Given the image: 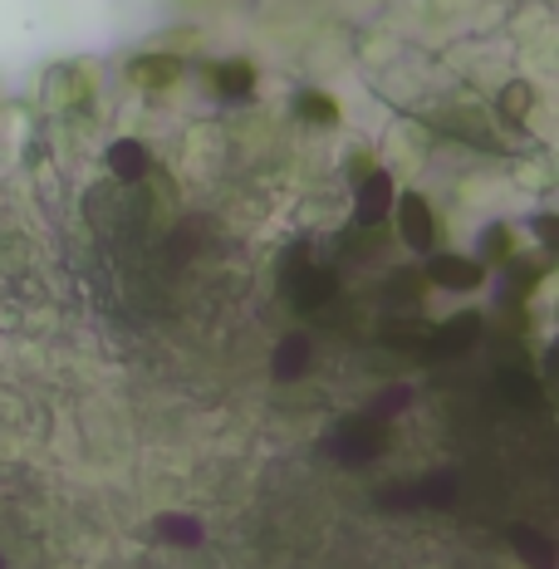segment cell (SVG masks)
<instances>
[{"mask_svg": "<svg viewBox=\"0 0 559 569\" xmlns=\"http://www.w3.org/2000/svg\"><path fill=\"white\" fill-rule=\"evenodd\" d=\"M93 89H99V64H84V59L54 64L50 74H44V103H50L54 113L84 109V103L93 99Z\"/></svg>", "mask_w": 559, "mask_h": 569, "instance_id": "6da1fadb", "label": "cell"}, {"mask_svg": "<svg viewBox=\"0 0 559 569\" xmlns=\"http://www.w3.org/2000/svg\"><path fill=\"white\" fill-rule=\"evenodd\" d=\"M392 207H398V231H402V241H408L412 251L432 256V251H437V217H432V207H427L418 192H408L402 201H392Z\"/></svg>", "mask_w": 559, "mask_h": 569, "instance_id": "7a4b0ae2", "label": "cell"}, {"mask_svg": "<svg viewBox=\"0 0 559 569\" xmlns=\"http://www.w3.org/2000/svg\"><path fill=\"white\" fill-rule=\"evenodd\" d=\"M422 280L442 284V290H481V284H486V266H481V260H471V256H451V251H442V256L427 260Z\"/></svg>", "mask_w": 559, "mask_h": 569, "instance_id": "3957f363", "label": "cell"}, {"mask_svg": "<svg viewBox=\"0 0 559 569\" xmlns=\"http://www.w3.org/2000/svg\"><path fill=\"white\" fill-rule=\"evenodd\" d=\"M128 79H133L138 89H148V93H162V89H172L177 79H182V59H177V54H158V50H142L133 64H128Z\"/></svg>", "mask_w": 559, "mask_h": 569, "instance_id": "277c9868", "label": "cell"}, {"mask_svg": "<svg viewBox=\"0 0 559 569\" xmlns=\"http://www.w3.org/2000/svg\"><path fill=\"white\" fill-rule=\"evenodd\" d=\"M442 128H447V133H457L461 142H476V148H496L491 118H486L481 109H471V103H461V109H447L442 113Z\"/></svg>", "mask_w": 559, "mask_h": 569, "instance_id": "5b68a950", "label": "cell"}, {"mask_svg": "<svg viewBox=\"0 0 559 569\" xmlns=\"http://www.w3.org/2000/svg\"><path fill=\"white\" fill-rule=\"evenodd\" d=\"M211 89H217L221 99H251L256 64H246V59H221V64H211Z\"/></svg>", "mask_w": 559, "mask_h": 569, "instance_id": "8992f818", "label": "cell"}, {"mask_svg": "<svg viewBox=\"0 0 559 569\" xmlns=\"http://www.w3.org/2000/svg\"><path fill=\"white\" fill-rule=\"evenodd\" d=\"M388 207H392L388 172H368L359 182V221H363V227H378V221L388 217Z\"/></svg>", "mask_w": 559, "mask_h": 569, "instance_id": "52a82bcc", "label": "cell"}, {"mask_svg": "<svg viewBox=\"0 0 559 569\" xmlns=\"http://www.w3.org/2000/svg\"><path fill=\"white\" fill-rule=\"evenodd\" d=\"M109 168H113V177H123V182H142L148 177V168H152V158H148V148L142 142H113L109 148Z\"/></svg>", "mask_w": 559, "mask_h": 569, "instance_id": "ba28073f", "label": "cell"}, {"mask_svg": "<svg viewBox=\"0 0 559 569\" xmlns=\"http://www.w3.org/2000/svg\"><path fill=\"white\" fill-rule=\"evenodd\" d=\"M471 339H481V319H476V315H457L442 335L432 339V353H461Z\"/></svg>", "mask_w": 559, "mask_h": 569, "instance_id": "9c48e42d", "label": "cell"}, {"mask_svg": "<svg viewBox=\"0 0 559 569\" xmlns=\"http://www.w3.org/2000/svg\"><path fill=\"white\" fill-rule=\"evenodd\" d=\"M295 113H300L305 123H315V128H335L339 123V103L329 99V93H319V89H305L300 99H295Z\"/></svg>", "mask_w": 559, "mask_h": 569, "instance_id": "30bf717a", "label": "cell"}, {"mask_svg": "<svg viewBox=\"0 0 559 569\" xmlns=\"http://www.w3.org/2000/svg\"><path fill=\"white\" fill-rule=\"evenodd\" d=\"M530 103H535V89L530 84H506V93H501V118H506V123H526Z\"/></svg>", "mask_w": 559, "mask_h": 569, "instance_id": "8fae6325", "label": "cell"}, {"mask_svg": "<svg viewBox=\"0 0 559 569\" xmlns=\"http://www.w3.org/2000/svg\"><path fill=\"white\" fill-rule=\"evenodd\" d=\"M300 284H305V290H295V305H300V310H315V305L335 290V276H329V270H309Z\"/></svg>", "mask_w": 559, "mask_h": 569, "instance_id": "7c38bea8", "label": "cell"}, {"mask_svg": "<svg viewBox=\"0 0 559 569\" xmlns=\"http://www.w3.org/2000/svg\"><path fill=\"white\" fill-rule=\"evenodd\" d=\"M506 266H510V280H516L510 284V300H526V295L535 290V280L545 276V266H530V260H516V256H510Z\"/></svg>", "mask_w": 559, "mask_h": 569, "instance_id": "4fadbf2b", "label": "cell"}, {"mask_svg": "<svg viewBox=\"0 0 559 569\" xmlns=\"http://www.w3.org/2000/svg\"><path fill=\"white\" fill-rule=\"evenodd\" d=\"M501 388H506V398H510V402H520V408L540 402V388H535L526 373H506V378H501Z\"/></svg>", "mask_w": 559, "mask_h": 569, "instance_id": "5bb4252c", "label": "cell"}, {"mask_svg": "<svg viewBox=\"0 0 559 569\" xmlns=\"http://www.w3.org/2000/svg\"><path fill=\"white\" fill-rule=\"evenodd\" d=\"M422 295V276L418 270H402V276H388V300L398 305V300H418Z\"/></svg>", "mask_w": 559, "mask_h": 569, "instance_id": "9a60e30c", "label": "cell"}, {"mask_svg": "<svg viewBox=\"0 0 559 569\" xmlns=\"http://www.w3.org/2000/svg\"><path fill=\"white\" fill-rule=\"evenodd\" d=\"M510 241H516V231H510V227H491V231H486V260H510V256H516V246H510ZM486 260H481V266H486Z\"/></svg>", "mask_w": 559, "mask_h": 569, "instance_id": "2e32d148", "label": "cell"}, {"mask_svg": "<svg viewBox=\"0 0 559 569\" xmlns=\"http://www.w3.org/2000/svg\"><path fill=\"white\" fill-rule=\"evenodd\" d=\"M535 236H540V241H545V251H555V241H559L555 217H540V221H535Z\"/></svg>", "mask_w": 559, "mask_h": 569, "instance_id": "e0dca14e", "label": "cell"}]
</instances>
